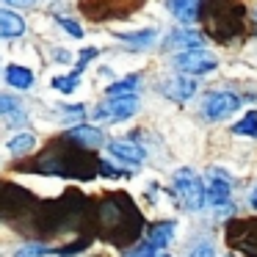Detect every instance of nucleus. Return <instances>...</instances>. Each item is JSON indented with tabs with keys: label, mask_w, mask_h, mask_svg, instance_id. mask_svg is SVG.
I'll return each mask as SVG.
<instances>
[{
	"label": "nucleus",
	"mask_w": 257,
	"mask_h": 257,
	"mask_svg": "<svg viewBox=\"0 0 257 257\" xmlns=\"http://www.w3.org/2000/svg\"><path fill=\"white\" fill-rule=\"evenodd\" d=\"M42 174H56V177H78V180H91L97 172V166L89 161V158L72 155V152H64V155H56V152L47 150L45 155L36 163Z\"/></svg>",
	"instance_id": "1"
},
{
	"label": "nucleus",
	"mask_w": 257,
	"mask_h": 257,
	"mask_svg": "<svg viewBox=\"0 0 257 257\" xmlns=\"http://www.w3.org/2000/svg\"><path fill=\"white\" fill-rule=\"evenodd\" d=\"M172 183H174V194H177L180 205L185 210H199V207H205L207 191H205V183L199 180V174L194 169H177Z\"/></svg>",
	"instance_id": "2"
},
{
	"label": "nucleus",
	"mask_w": 257,
	"mask_h": 257,
	"mask_svg": "<svg viewBox=\"0 0 257 257\" xmlns=\"http://www.w3.org/2000/svg\"><path fill=\"white\" fill-rule=\"evenodd\" d=\"M240 108V97L235 91H210L202 100V116L210 119V122H218V119H227L229 113H235Z\"/></svg>",
	"instance_id": "3"
},
{
	"label": "nucleus",
	"mask_w": 257,
	"mask_h": 257,
	"mask_svg": "<svg viewBox=\"0 0 257 257\" xmlns=\"http://www.w3.org/2000/svg\"><path fill=\"white\" fill-rule=\"evenodd\" d=\"M172 64L185 75H210L213 69L218 67V61L205 50H180L177 56L172 58Z\"/></svg>",
	"instance_id": "4"
},
{
	"label": "nucleus",
	"mask_w": 257,
	"mask_h": 257,
	"mask_svg": "<svg viewBox=\"0 0 257 257\" xmlns=\"http://www.w3.org/2000/svg\"><path fill=\"white\" fill-rule=\"evenodd\" d=\"M139 111V97H108V102L97 105L94 119L100 122H124Z\"/></svg>",
	"instance_id": "5"
},
{
	"label": "nucleus",
	"mask_w": 257,
	"mask_h": 257,
	"mask_svg": "<svg viewBox=\"0 0 257 257\" xmlns=\"http://www.w3.org/2000/svg\"><path fill=\"white\" fill-rule=\"evenodd\" d=\"M205 191H207V202H210L213 207L229 205V196H232V183H229V174L224 172V169H210V172H207Z\"/></svg>",
	"instance_id": "6"
},
{
	"label": "nucleus",
	"mask_w": 257,
	"mask_h": 257,
	"mask_svg": "<svg viewBox=\"0 0 257 257\" xmlns=\"http://www.w3.org/2000/svg\"><path fill=\"white\" fill-rule=\"evenodd\" d=\"M166 50H205V34L191 28H174L163 42Z\"/></svg>",
	"instance_id": "7"
},
{
	"label": "nucleus",
	"mask_w": 257,
	"mask_h": 257,
	"mask_svg": "<svg viewBox=\"0 0 257 257\" xmlns=\"http://www.w3.org/2000/svg\"><path fill=\"white\" fill-rule=\"evenodd\" d=\"M64 139L72 141V144H78V147H86V150H97V147H102L105 136H102V130H97V127L78 124V127L67 130V133H64Z\"/></svg>",
	"instance_id": "8"
},
{
	"label": "nucleus",
	"mask_w": 257,
	"mask_h": 257,
	"mask_svg": "<svg viewBox=\"0 0 257 257\" xmlns=\"http://www.w3.org/2000/svg\"><path fill=\"white\" fill-rule=\"evenodd\" d=\"M161 91L169 97V100L185 102V100H191V97L196 94V80H191V78H183V75H177V78L166 80V83L161 86Z\"/></svg>",
	"instance_id": "9"
},
{
	"label": "nucleus",
	"mask_w": 257,
	"mask_h": 257,
	"mask_svg": "<svg viewBox=\"0 0 257 257\" xmlns=\"http://www.w3.org/2000/svg\"><path fill=\"white\" fill-rule=\"evenodd\" d=\"M108 152H111L116 161H124V163H133V166H139L141 161H144V150H141L136 141H127V139H119V141H111L108 144Z\"/></svg>",
	"instance_id": "10"
},
{
	"label": "nucleus",
	"mask_w": 257,
	"mask_h": 257,
	"mask_svg": "<svg viewBox=\"0 0 257 257\" xmlns=\"http://www.w3.org/2000/svg\"><path fill=\"white\" fill-rule=\"evenodd\" d=\"M25 34V20L17 12L0 9V39H14V36Z\"/></svg>",
	"instance_id": "11"
},
{
	"label": "nucleus",
	"mask_w": 257,
	"mask_h": 257,
	"mask_svg": "<svg viewBox=\"0 0 257 257\" xmlns=\"http://www.w3.org/2000/svg\"><path fill=\"white\" fill-rule=\"evenodd\" d=\"M169 12H172L180 23L191 25L199 17V0H169Z\"/></svg>",
	"instance_id": "12"
},
{
	"label": "nucleus",
	"mask_w": 257,
	"mask_h": 257,
	"mask_svg": "<svg viewBox=\"0 0 257 257\" xmlns=\"http://www.w3.org/2000/svg\"><path fill=\"white\" fill-rule=\"evenodd\" d=\"M6 83L12 86V89H31V86H34V72L25 69V67L12 64V67L6 69Z\"/></svg>",
	"instance_id": "13"
},
{
	"label": "nucleus",
	"mask_w": 257,
	"mask_h": 257,
	"mask_svg": "<svg viewBox=\"0 0 257 257\" xmlns=\"http://www.w3.org/2000/svg\"><path fill=\"white\" fill-rule=\"evenodd\" d=\"M172 238H174V221H158V224H152V229H150V243L155 246H169L172 243Z\"/></svg>",
	"instance_id": "14"
},
{
	"label": "nucleus",
	"mask_w": 257,
	"mask_h": 257,
	"mask_svg": "<svg viewBox=\"0 0 257 257\" xmlns=\"http://www.w3.org/2000/svg\"><path fill=\"white\" fill-rule=\"evenodd\" d=\"M116 39L127 42V45H133V47H152L158 39V31L144 28V31H133V34H116Z\"/></svg>",
	"instance_id": "15"
},
{
	"label": "nucleus",
	"mask_w": 257,
	"mask_h": 257,
	"mask_svg": "<svg viewBox=\"0 0 257 257\" xmlns=\"http://www.w3.org/2000/svg\"><path fill=\"white\" fill-rule=\"evenodd\" d=\"M141 86V78L139 75H127V78L116 80L113 86H108V97H133Z\"/></svg>",
	"instance_id": "16"
},
{
	"label": "nucleus",
	"mask_w": 257,
	"mask_h": 257,
	"mask_svg": "<svg viewBox=\"0 0 257 257\" xmlns=\"http://www.w3.org/2000/svg\"><path fill=\"white\" fill-rule=\"evenodd\" d=\"M0 116H6L9 122H25V111H23L17 97L0 94Z\"/></svg>",
	"instance_id": "17"
},
{
	"label": "nucleus",
	"mask_w": 257,
	"mask_h": 257,
	"mask_svg": "<svg viewBox=\"0 0 257 257\" xmlns=\"http://www.w3.org/2000/svg\"><path fill=\"white\" fill-rule=\"evenodd\" d=\"M36 147V136L34 133H17L14 136L12 141H9V152H12V155H25V152H31Z\"/></svg>",
	"instance_id": "18"
},
{
	"label": "nucleus",
	"mask_w": 257,
	"mask_h": 257,
	"mask_svg": "<svg viewBox=\"0 0 257 257\" xmlns=\"http://www.w3.org/2000/svg\"><path fill=\"white\" fill-rule=\"evenodd\" d=\"M235 136H249V139H257V111H249L240 122L232 124Z\"/></svg>",
	"instance_id": "19"
},
{
	"label": "nucleus",
	"mask_w": 257,
	"mask_h": 257,
	"mask_svg": "<svg viewBox=\"0 0 257 257\" xmlns=\"http://www.w3.org/2000/svg\"><path fill=\"white\" fill-rule=\"evenodd\" d=\"M80 69H75L72 75H61V78H53V89L61 91V94H72L75 89H78V80H80Z\"/></svg>",
	"instance_id": "20"
},
{
	"label": "nucleus",
	"mask_w": 257,
	"mask_h": 257,
	"mask_svg": "<svg viewBox=\"0 0 257 257\" xmlns=\"http://www.w3.org/2000/svg\"><path fill=\"white\" fill-rule=\"evenodd\" d=\"M47 254H53L50 246H45V243H25V246L17 249L14 257H47Z\"/></svg>",
	"instance_id": "21"
},
{
	"label": "nucleus",
	"mask_w": 257,
	"mask_h": 257,
	"mask_svg": "<svg viewBox=\"0 0 257 257\" xmlns=\"http://www.w3.org/2000/svg\"><path fill=\"white\" fill-rule=\"evenodd\" d=\"M155 254L158 251H155L152 243H139V246H133V249L124 251V257H155Z\"/></svg>",
	"instance_id": "22"
},
{
	"label": "nucleus",
	"mask_w": 257,
	"mask_h": 257,
	"mask_svg": "<svg viewBox=\"0 0 257 257\" xmlns=\"http://www.w3.org/2000/svg\"><path fill=\"white\" fill-rule=\"evenodd\" d=\"M58 25H61L67 34H72L75 39H80V36H83V28H80L78 23H72V20H67V17H58Z\"/></svg>",
	"instance_id": "23"
},
{
	"label": "nucleus",
	"mask_w": 257,
	"mask_h": 257,
	"mask_svg": "<svg viewBox=\"0 0 257 257\" xmlns=\"http://www.w3.org/2000/svg\"><path fill=\"white\" fill-rule=\"evenodd\" d=\"M188 257H216V251H213L210 243H196V246H191Z\"/></svg>",
	"instance_id": "24"
},
{
	"label": "nucleus",
	"mask_w": 257,
	"mask_h": 257,
	"mask_svg": "<svg viewBox=\"0 0 257 257\" xmlns=\"http://www.w3.org/2000/svg\"><path fill=\"white\" fill-rule=\"evenodd\" d=\"M94 56H97V47H89V50H83V53H80V61H78V67H75V69H80V72H83L86 64H89Z\"/></svg>",
	"instance_id": "25"
},
{
	"label": "nucleus",
	"mask_w": 257,
	"mask_h": 257,
	"mask_svg": "<svg viewBox=\"0 0 257 257\" xmlns=\"http://www.w3.org/2000/svg\"><path fill=\"white\" fill-rule=\"evenodd\" d=\"M3 3H12V6H34L36 0H3Z\"/></svg>",
	"instance_id": "26"
},
{
	"label": "nucleus",
	"mask_w": 257,
	"mask_h": 257,
	"mask_svg": "<svg viewBox=\"0 0 257 257\" xmlns=\"http://www.w3.org/2000/svg\"><path fill=\"white\" fill-rule=\"evenodd\" d=\"M249 202H251V207H254V210H257V188H254V191H251V196H249Z\"/></svg>",
	"instance_id": "27"
},
{
	"label": "nucleus",
	"mask_w": 257,
	"mask_h": 257,
	"mask_svg": "<svg viewBox=\"0 0 257 257\" xmlns=\"http://www.w3.org/2000/svg\"><path fill=\"white\" fill-rule=\"evenodd\" d=\"M155 257H172V254H166V251H158V254Z\"/></svg>",
	"instance_id": "28"
},
{
	"label": "nucleus",
	"mask_w": 257,
	"mask_h": 257,
	"mask_svg": "<svg viewBox=\"0 0 257 257\" xmlns=\"http://www.w3.org/2000/svg\"><path fill=\"white\" fill-rule=\"evenodd\" d=\"M254 20H257V12H254Z\"/></svg>",
	"instance_id": "29"
},
{
	"label": "nucleus",
	"mask_w": 257,
	"mask_h": 257,
	"mask_svg": "<svg viewBox=\"0 0 257 257\" xmlns=\"http://www.w3.org/2000/svg\"><path fill=\"white\" fill-rule=\"evenodd\" d=\"M229 257H232V254H229Z\"/></svg>",
	"instance_id": "30"
}]
</instances>
